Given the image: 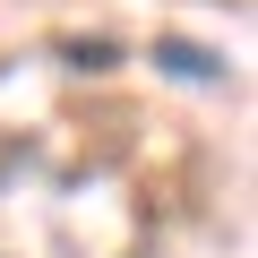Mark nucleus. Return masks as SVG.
<instances>
[{"label":"nucleus","instance_id":"obj_1","mask_svg":"<svg viewBox=\"0 0 258 258\" xmlns=\"http://www.w3.org/2000/svg\"><path fill=\"white\" fill-rule=\"evenodd\" d=\"M155 60H164L172 78H224V60H207V52H189V43H155Z\"/></svg>","mask_w":258,"mask_h":258}]
</instances>
